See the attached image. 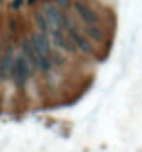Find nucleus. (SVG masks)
<instances>
[{
	"instance_id": "1",
	"label": "nucleus",
	"mask_w": 142,
	"mask_h": 152,
	"mask_svg": "<svg viewBox=\"0 0 142 152\" xmlns=\"http://www.w3.org/2000/svg\"><path fill=\"white\" fill-rule=\"evenodd\" d=\"M72 8H74L76 16L80 18V22L84 23L86 35H90L92 39H95V41L101 39V31H99V16H98V14L93 12V10L90 8L88 4L80 2V0L72 2Z\"/></svg>"
},
{
	"instance_id": "2",
	"label": "nucleus",
	"mask_w": 142,
	"mask_h": 152,
	"mask_svg": "<svg viewBox=\"0 0 142 152\" xmlns=\"http://www.w3.org/2000/svg\"><path fill=\"white\" fill-rule=\"evenodd\" d=\"M33 72H35V66L27 61L23 53H18V55H16V58H14V68H12V76H10V80L18 86V88H23V86L29 82V78H31Z\"/></svg>"
},
{
	"instance_id": "3",
	"label": "nucleus",
	"mask_w": 142,
	"mask_h": 152,
	"mask_svg": "<svg viewBox=\"0 0 142 152\" xmlns=\"http://www.w3.org/2000/svg\"><path fill=\"white\" fill-rule=\"evenodd\" d=\"M41 14L45 16L47 23H49V33L53 29H62V18H64V14L60 12L55 2H43L41 4Z\"/></svg>"
},
{
	"instance_id": "4",
	"label": "nucleus",
	"mask_w": 142,
	"mask_h": 152,
	"mask_svg": "<svg viewBox=\"0 0 142 152\" xmlns=\"http://www.w3.org/2000/svg\"><path fill=\"white\" fill-rule=\"evenodd\" d=\"M31 43H33V47H35L37 51H41L43 55H47V57H51V39L47 33L43 31H33L31 33Z\"/></svg>"
},
{
	"instance_id": "5",
	"label": "nucleus",
	"mask_w": 142,
	"mask_h": 152,
	"mask_svg": "<svg viewBox=\"0 0 142 152\" xmlns=\"http://www.w3.org/2000/svg\"><path fill=\"white\" fill-rule=\"evenodd\" d=\"M14 49L8 47V49L2 53V61H0V72H2V80H10V76H12V68H14Z\"/></svg>"
},
{
	"instance_id": "6",
	"label": "nucleus",
	"mask_w": 142,
	"mask_h": 152,
	"mask_svg": "<svg viewBox=\"0 0 142 152\" xmlns=\"http://www.w3.org/2000/svg\"><path fill=\"white\" fill-rule=\"evenodd\" d=\"M53 2H55V4L58 6V8H68V6L72 4L70 0H53Z\"/></svg>"
},
{
	"instance_id": "7",
	"label": "nucleus",
	"mask_w": 142,
	"mask_h": 152,
	"mask_svg": "<svg viewBox=\"0 0 142 152\" xmlns=\"http://www.w3.org/2000/svg\"><path fill=\"white\" fill-rule=\"evenodd\" d=\"M22 4H23V0H12V2H10V6H12L14 10H18V8H22Z\"/></svg>"
},
{
	"instance_id": "8",
	"label": "nucleus",
	"mask_w": 142,
	"mask_h": 152,
	"mask_svg": "<svg viewBox=\"0 0 142 152\" xmlns=\"http://www.w3.org/2000/svg\"><path fill=\"white\" fill-rule=\"evenodd\" d=\"M0 61H2V47H0ZM0 82H2V72H0Z\"/></svg>"
},
{
	"instance_id": "9",
	"label": "nucleus",
	"mask_w": 142,
	"mask_h": 152,
	"mask_svg": "<svg viewBox=\"0 0 142 152\" xmlns=\"http://www.w3.org/2000/svg\"><path fill=\"white\" fill-rule=\"evenodd\" d=\"M33 2H35V0H27V4H33Z\"/></svg>"
}]
</instances>
